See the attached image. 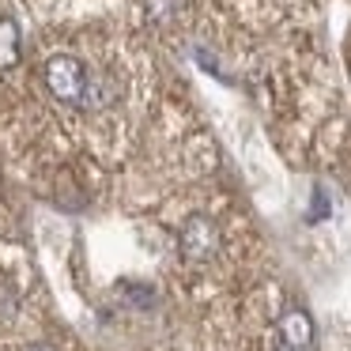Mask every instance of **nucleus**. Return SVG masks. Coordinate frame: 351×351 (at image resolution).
Instances as JSON below:
<instances>
[{"mask_svg":"<svg viewBox=\"0 0 351 351\" xmlns=\"http://www.w3.org/2000/svg\"><path fill=\"white\" fill-rule=\"evenodd\" d=\"M42 76H46V87L53 91V99L64 102V106L87 110V106H99L102 102L95 76L87 72V64L80 61V57H72V53L49 57L46 69H42Z\"/></svg>","mask_w":351,"mask_h":351,"instance_id":"obj_1","label":"nucleus"},{"mask_svg":"<svg viewBox=\"0 0 351 351\" xmlns=\"http://www.w3.org/2000/svg\"><path fill=\"white\" fill-rule=\"evenodd\" d=\"M178 242H182V257L185 261H193V265H208V261L215 257V250H219V230H215L212 219L193 215V219H185Z\"/></svg>","mask_w":351,"mask_h":351,"instance_id":"obj_2","label":"nucleus"},{"mask_svg":"<svg viewBox=\"0 0 351 351\" xmlns=\"http://www.w3.org/2000/svg\"><path fill=\"white\" fill-rule=\"evenodd\" d=\"M280 332H283V343H287L291 351H310L313 343V321L306 317L302 310H287L280 321Z\"/></svg>","mask_w":351,"mask_h":351,"instance_id":"obj_3","label":"nucleus"},{"mask_svg":"<svg viewBox=\"0 0 351 351\" xmlns=\"http://www.w3.org/2000/svg\"><path fill=\"white\" fill-rule=\"evenodd\" d=\"M23 57V38H19V23L16 19H0V72H8L19 64Z\"/></svg>","mask_w":351,"mask_h":351,"instance_id":"obj_4","label":"nucleus"},{"mask_svg":"<svg viewBox=\"0 0 351 351\" xmlns=\"http://www.w3.org/2000/svg\"><path fill=\"white\" fill-rule=\"evenodd\" d=\"M34 351H53V348H34Z\"/></svg>","mask_w":351,"mask_h":351,"instance_id":"obj_5","label":"nucleus"}]
</instances>
